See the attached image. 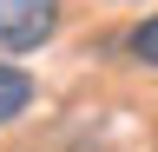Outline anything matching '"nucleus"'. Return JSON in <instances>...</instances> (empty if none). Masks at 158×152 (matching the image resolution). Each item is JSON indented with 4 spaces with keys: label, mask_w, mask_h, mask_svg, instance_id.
<instances>
[{
    "label": "nucleus",
    "mask_w": 158,
    "mask_h": 152,
    "mask_svg": "<svg viewBox=\"0 0 158 152\" xmlns=\"http://www.w3.org/2000/svg\"><path fill=\"white\" fill-rule=\"evenodd\" d=\"M66 20V0H0V53H40Z\"/></svg>",
    "instance_id": "nucleus-1"
},
{
    "label": "nucleus",
    "mask_w": 158,
    "mask_h": 152,
    "mask_svg": "<svg viewBox=\"0 0 158 152\" xmlns=\"http://www.w3.org/2000/svg\"><path fill=\"white\" fill-rule=\"evenodd\" d=\"M33 99H40L33 73H27V66H7V60H0V126H13L20 112H33Z\"/></svg>",
    "instance_id": "nucleus-2"
},
{
    "label": "nucleus",
    "mask_w": 158,
    "mask_h": 152,
    "mask_svg": "<svg viewBox=\"0 0 158 152\" xmlns=\"http://www.w3.org/2000/svg\"><path fill=\"white\" fill-rule=\"evenodd\" d=\"M125 53H132L138 66H152V73H158V13H145V20L125 33Z\"/></svg>",
    "instance_id": "nucleus-3"
}]
</instances>
